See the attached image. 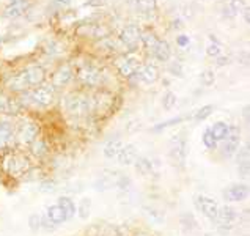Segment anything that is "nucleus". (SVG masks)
Returning a JSON list of instances; mask_svg holds the SVG:
<instances>
[{
	"label": "nucleus",
	"mask_w": 250,
	"mask_h": 236,
	"mask_svg": "<svg viewBox=\"0 0 250 236\" xmlns=\"http://www.w3.org/2000/svg\"><path fill=\"white\" fill-rule=\"evenodd\" d=\"M188 153H189V148H188V140L183 135H175L173 139L170 140V161L173 164L175 167H184L186 166V161H188Z\"/></svg>",
	"instance_id": "nucleus-1"
},
{
	"label": "nucleus",
	"mask_w": 250,
	"mask_h": 236,
	"mask_svg": "<svg viewBox=\"0 0 250 236\" xmlns=\"http://www.w3.org/2000/svg\"><path fill=\"white\" fill-rule=\"evenodd\" d=\"M28 167H30V164H28L27 156L21 153H11L5 156L3 159V170L10 176H22L24 173H27Z\"/></svg>",
	"instance_id": "nucleus-2"
},
{
	"label": "nucleus",
	"mask_w": 250,
	"mask_h": 236,
	"mask_svg": "<svg viewBox=\"0 0 250 236\" xmlns=\"http://www.w3.org/2000/svg\"><path fill=\"white\" fill-rule=\"evenodd\" d=\"M63 104H65V109L74 117H82V115H85V113H88L91 109L90 99L83 95H77V93L66 96Z\"/></svg>",
	"instance_id": "nucleus-3"
},
{
	"label": "nucleus",
	"mask_w": 250,
	"mask_h": 236,
	"mask_svg": "<svg viewBox=\"0 0 250 236\" xmlns=\"http://www.w3.org/2000/svg\"><path fill=\"white\" fill-rule=\"evenodd\" d=\"M38 134L40 128L37 123H33V121H22L16 131V139L22 145H32L38 139Z\"/></svg>",
	"instance_id": "nucleus-4"
},
{
	"label": "nucleus",
	"mask_w": 250,
	"mask_h": 236,
	"mask_svg": "<svg viewBox=\"0 0 250 236\" xmlns=\"http://www.w3.org/2000/svg\"><path fill=\"white\" fill-rule=\"evenodd\" d=\"M194 205L198 213H202L205 217H208L211 222H214L219 213V205L216 200H212L206 195H197L194 198Z\"/></svg>",
	"instance_id": "nucleus-5"
},
{
	"label": "nucleus",
	"mask_w": 250,
	"mask_h": 236,
	"mask_svg": "<svg viewBox=\"0 0 250 236\" xmlns=\"http://www.w3.org/2000/svg\"><path fill=\"white\" fill-rule=\"evenodd\" d=\"M54 87L52 85H40V87L35 88L32 93H28V98L30 101L37 106L41 107H47L54 103Z\"/></svg>",
	"instance_id": "nucleus-6"
},
{
	"label": "nucleus",
	"mask_w": 250,
	"mask_h": 236,
	"mask_svg": "<svg viewBox=\"0 0 250 236\" xmlns=\"http://www.w3.org/2000/svg\"><path fill=\"white\" fill-rule=\"evenodd\" d=\"M236 219H238L236 210L225 205V206H219V213H217L216 220H214V224L222 232H228L234 225V222H236Z\"/></svg>",
	"instance_id": "nucleus-7"
},
{
	"label": "nucleus",
	"mask_w": 250,
	"mask_h": 236,
	"mask_svg": "<svg viewBox=\"0 0 250 236\" xmlns=\"http://www.w3.org/2000/svg\"><path fill=\"white\" fill-rule=\"evenodd\" d=\"M224 148H222V156L225 159H230L234 154L238 153V150L241 147V132H239V128H230L228 131L227 139L224 140Z\"/></svg>",
	"instance_id": "nucleus-8"
},
{
	"label": "nucleus",
	"mask_w": 250,
	"mask_h": 236,
	"mask_svg": "<svg viewBox=\"0 0 250 236\" xmlns=\"http://www.w3.org/2000/svg\"><path fill=\"white\" fill-rule=\"evenodd\" d=\"M77 77H79L81 84L87 85V87H96V85H101V82H103L101 69H98L93 65H85L83 68H81Z\"/></svg>",
	"instance_id": "nucleus-9"
},
{
	"label": "nucleus",
	"mask_w": 250,
	"mask_h": 236,
	"mask_svg": "<svg viewBox=\"0 0 250 236\" xmlns=\"http://www.w3.org/2000/svg\"><path fill=\"white\" fill-rule=\"evenodd\" d=\"M140 38H142V32L137 25H127L125 27L123 30L120 33V40L121 43L126 46V49H129V51H135V49L139 47L140 44Z\"/></svg>",
	"instance_id": "nucleus-10"
},
{
	"label": "nucleus",
	"mask_w": 250,
	"mask_h": 236,
	"mask_svg": "<svg viewBox=\"0 0 250 236\" xmlns=\"http://www.w3.org/2000/svg\"><path fill=\"white\" fill-rule=\"evenodd\" d=\"M222 197L227 202H242V200H246L249 197V188L247 184L242 183L231 184L222 191Z\"/></svg>",
	"instance_id": "nucleus-11"
},
{
	"label": "nucleus",
	"mask_w": 250,
	"mask_h": 236,
	"mask_svg": "<svg viewBox=\"0 0 250 236\" xmlns=\"http://www.w3.org/2000/svg\"><path fill=\"white\" fill-rule=\"evenodd\" d=\"M140 60L135 57H123L117 62V69L121 76L125 77H132L137 74V71L140 69Z\"/></svg>",
	"instance_id": "nucleus-12"
},
{
	"label": "nucleus",
	"mask_w": 250,
	"mask_h": 236,
	"mask_svg": "<svg viewBox=\"0 0 250 236\" xmlns=\"http://www.w3.org/2000/svg\"><path fill=\"white\" fill-rule=\"evenodd\" d=\"M24 74H25L28 87H40V85H42L46 81V71L44 68L38 65L28 66L27 69H24Z\"/></svg>",
	"instance_id": "nucleus-13"
},
{
	"label": "nucleus",
	"mask_w": 250,
	"mask_h": 236,
	"mask_svg": "<svg viewBox=\"0 0 250 236\" xmlns=\"http://www.w3.org/2000/svg\"><path fill=\"white\" fill-rule=\"evenodd\" d=\"M73 76H74L73 68H71L68 63H65V65H62L54 73V76H52V87H65V85H68L71 82Z\"/></svg>",
	"instance_id": "nucleus-14"
},
{
	"label": "nucleus",
	"mask_w": 250,
	"mask_h": 236,
	"mask_svg": "<svg viewBox=\"0 0 250 236\" xmlns=\"http://www.w3.org/2000/svg\"><path fill=\"white\" fill-rule=\"evenodd\" d=\"M28 6H30L28 0H11V2L5 6L3 16L10 18V19L19 18V16H22V14L27 11Z\"/></svg>",
	"instance_id": "nucleus-15"
},
{
	"label": "nucleus",
	"mask_w": 250,
	"mask_h": 236,
	"mask_svg": "<svg viewBox=\"0 0 250 236\" xmlns=\"http://www.w3.org/2000/svg\"><path fill=\"white\" fill-rule=\"evenodd\" d=\"M135 76L139 77V81L142 84L151 85L159 79V69L156 65H151V63H149V65L140 66V69L137 71V74H135Z\"/></svg>",
	"instance_id": "nucleus-16"
},
{
	"label": "nucleus",
	"mask_w": 250,
	"mask_h": 236,
	"mask_svg": "<svg viewBox=\"0 0 250 236\" xmlns=\"http://www.w3.org/2000/svg\"><path fill=\"white\" fill-rule=\"evenodd\" d=\"M139 157V151L135 145H123V148L120 150V153L117 154V161L120 166H132L135 159Z\"/></svg>",
	"instance_id": "nucleus-17"
},
{
	"label": "nucleus",
	"mask_w": 250,
	"mask_h": 236,
	"mask_svg": "<svg viewBox=\"0 0 250 236\" xmlns=\"http://www.w3.org/2000/svg\"><path fill=\"white\" fill-rule=\"evenodd\" d=\"M132 5H134V10L144 18L154 16L156 10H158L156 0H132Z\"/></svg>",
	"instance_id": "nucleus-18"
},
{
	"label": "nucleus",
	"mask_w": 250,
	"mask_h": 236,
	"mask_svg": "<svg viewBox=\"0 0 250 236\" xmlns=\"http://www.w3.org/2000/svg\"><path fill=\"white\" fill-rule=\"evenodd\" d=\"M46 219L51 220L54 225H60L66 222V214L59 205H49L46 208Z\"/></svg>",
	"instance_id": "nucleus-19"
},
{
	"label": "nucleus",
	"mask_w": 250,
	"mask_h": 236,
	"mask_svg": "<svg viewBox=\"0 0 250 236\" xmlns=\"http://www.w3.org/2000/svg\"><path fill=\"white\" fill-rule=\"evenodd\" d=\"M123 145H125L123 140H121L120 137H112L104 144L103 153H104V156L107 157V159H115L117 154L120 153V150L123 148Z\"/></svg>",
	"instance_id": "nucleus-20"
},
{
	"label": "nucleus",
	"mask_w": 250,
	"mask_h": 236,
	"mask_svg": "<svg viewBox=\"0 0 250 236\" xmlns=\"http://www.w3.org/2000/svg\"><path fill=\"white\" fill-rule=\"evenodd\" d=\"M21 110V103L16 99H11L0 93V113H8V115H16Z\"/></svg>",
	"instance_id": "nucleus-21"
},
{
	"label": "nucleus",
	"mask_w": 250,
	"mask_h": 236,
	"mask_svg": "<svg viewBox=\"0 0 250 236\" xmlns=\"http://www.w3.org/2000/svg\"><path fill=\"white\" fill-rule=\"evenodd\" d=\"M6 87H8L11 91H25L27 88H30L27 84L24 71H21V73H18L16 76H13L10 81L6 82Z\"/></svg>",
	"instance_id": "nucleus-22"
},
{
	"label": "nucleus",
	"mask_w": 250,
	"mask_h": 236,
	"mask_svg": "<svg viewBox=\"0 0 250 236\" xmlns=\"http://www.w3.org/2000/svg\"><path fill=\"white\" fill-rule=\"evenodd\" d=\"M13 135H14L13 126L8 123V121H0V150L8 147Z\"/></svg>",
	"instance_id": "nucleus-23"
},
{
	"label": "nucleus",
	"mask_w": 250,
	"mask_h": 236,
	"mask_svg": "<svg viewBox=\"0 0 250 236\" xmlns=\"http://www.w3.org/2000/svg\"><path fill=\"white\" fill-rule=\"evenodd\" d=\"M153 55H154L159 62H168V60H170V57H171L170 44H168L167 41L159 40L158 46H156V49L153 51Z\"/></svg>",
	"instance_id": "nucleus-24"
},
{
	"label": "nucleus",
	"mask_w": 250,
	"mask_h": 236,
	"mask_svg": "<svg viewBox=\"0 0 250 236\" xmlns=\"http://www.w3.org/2000/svg\"><path fill=\"white\" fill-rule=\"evenodd\" d=\"M211 134L214 135V139H216L217 142L220 140H225L227 135H228V131H230V126H228L227 123H224V121H217V123H214L211 128H209Z\"/></svg>",
	"instance_id": "nucleus-25"
},
{
	"label": "nucleus",
	"mask_w": 250,
	"mask_h": 236,
	"mask_svg": "<svg viewBox=\"0 0 250 236\" xmlns=\"http://www.w3.org/2000/svg\"><path fill=\"white\" fill-rule=\"evenodd\" d=\"M132 166L135 167V172L140 175H149L153 173V164L151 161L148 159V157H142L139 156L137 159H135V162L132 164Z\"/></svg>",
	"instance_id": "nucleus-26"
},
{
	"label": "nucleus",
	"mask_w": 250,
	"mask_h": 236,
	"mask_svg": "<svg viewBox=\"0 0 250 236\" xmlns=\"http://www.w3.org/2000/svg\"><path fill=\"white\" fill-rule=\"evenodd\" d=\"M57 205H59L60 208L65 211L66 220L73 219L76 216V205H74V202L69 197H59V202H57Z\"/></svg>",
	"instance_id": "nucleus-27"
},
{
	"label": "nucleus",
	"mask_w": 250,
	"mask_h": 236,
	"mask_svg": "<svg viewBox=\"0 0 250 236\" xmlns=\"http://www.w3.org/2000/svg\"><path fill=\"white\" fill-rule=\"evenodd\" d=\"M76 213L82 220H87L90 217V213H91V198L90 197H82L81 202L77 203Z\"/></svg>",
	"instance_id": "nucleus-28"
},
{
	"label": "nucleus",
	"mask_w": 250,
	"mask_h": 236,
	"mask_svg": "<svg viewBox=\"0 0 250 236\" xmlns=\"http://www.w3.org/2000/svg\"><path fill=\"white\" fill-rule=\"evenodd\" d=\"M140 41L144 43V46L148 49L149 52H153L156 46H158V43H159V38L156 37V35L153 32H145V33H142V38Z\"/></svg>",
	"instance_id": "nucleus-29"
},
{
	"label": "nucleus",
	"mask_w": 250,
	"mask_h": 236,
	"mask_svg": "<svg viewBox=\"0 0 250 236\" xmlns=\"http://www.w3.org/2000/svg\"><path fill=\"white\" fill-rule=\"evenodd\" d=\"M30 147H32L30 150H32L33 156H37V157H42L47 153V145H46L44 139H41V137H38L37 140H35Z\"/></svg>",
	"instance_id": "nucleus-30"
},
{
	"label": "nucleus",
	"mask_w": 250,
	"mask_h": 236,
	"mask_svg": "<svg viewBox=\"0 0 250 236\" xmlns=\"http://www.w3.org/2000/svg\"><path fill=\"white\" fill-rule=\"evenodd\" d=\"M144 213H145V216L149 220H151L153 224H162L164 222V214H162V211L154 210V208H151V206H145Z\"/></svg>",
	"instance_id": "nucleus-31"
},
{
	"label": "nucleus",
	"mask_w": 250,
	"mask_h": 236,
	"mask_svg": "<svg viewBox=\"0 0 250 236\" xmlns=\"http://www.w3.org/2000/svg\"><path fill=\"white\" fill-rule=\"evenodd\" d=\"M181 121H184V117H173V118H170V120H167V121H162V123L156 125V126L153 128V131H154V132H161V131H164V129H167V128H171V126H175V125H180Z\"/></svg>",
	"instance_id": "nucleus-32"
},
{
	"label": "nucleus",
	"mask_w": 250,
	"mask_h": 236,
	"mask_svg": "<svg viewBox=\"0 0 250 236\" xmlns=\"http://www.w3.org/2000/svg\"><path fill=\"white\" fill-rule=\"evenodd\" d=\"M202 142H203V145L208 148V150H216L217 148V144H219V142L214 139V135L211 134L209 128L203 131V134H202Z\"/></svg>",
	"instance_id": "nucleus-33"
},
{
	"label": "nucleus",
	"mask_w": 250,
	"mask_h": 236,
	"mask_svg": "<svg viewBox=\"0 0 250 236\" xmlns=\"http://www.w3.org/2000/svg\"><path fill=\"white\" fill-rule=\"evenodd\" d=\"M162 106L166 110H171L176 106V95L173 91H166V95L162 96Z\"/></svg>",
	"instance_id": "nucleus-34"
},
{
	"label": "nucleus",
	"mask_w": 250,
	"mask_h": 236,
	"mask_svg": "<svg viewBox=\"0 0 250 236\" xmlns=\"http://www.w3.org/2000/svg\"><path fill=\"white\" fill-rule=\"evenodd\" d=\"M212 112H214V106H212V104L203 106V107H200V109L197 110V113H195L194 120H195V121H203V120L208 118Z\"/></svg>",
	"instance_id": "nucleus-35"
},
{
	"label": "nucleus",
	"mask_w": 250,
	"mask_h": 236,
	"mask_svg": "<svg viewBox=\"0 0 250 236\" xmlns=\"http://www.w3.org/2000/svg\"><path fill=\"white\" fill-rule=\"evenodd\" d=\"M200 79H202L203 85H206V87H211V85L214 84V81H216V74L212 73V69H205L202 76H200Z\"/></svg>",
	"instance_id": "nucleus-36"
},
{
	"label": "nucleus",
	"mask_w": 250,
	"mask_h": 236,
	"mask_svg": "<svg viewBox=\"0 0 250 236\" xmlns=\"http://www.w3.org/2000/svg\"><path fill=\"white\" fill-rule=\"evenodd\" d=\"M209 38L212 40V43L208 47H206V54H208L209 57H219L220 55V44L217 43V40L212 37V35H211Z\"/></svg>",
	"instance_id": "nucleus-37"
},
{
	"label": "nucleus",
	"mask_w": 250,
	"mask_h": 236,
	"mask_svg": "<svg viewBox=\"0 0 250 236\" xmlns=\"http://www.w3.org/2000/svg\"><path fill=\"white\" fill-rule=\"evenodd\" d=\"M28 227H30L33 232L40 230V228L42 227V217L40 216V214H32V216L28 217Z\"/></svg>",
	"instance_id": "nucleus-38"
},
{
	"label": "nucleus",
	"mask_w": 250,
	"mask_h": 236,
	"mask_svg": "<svg viewBox=\"0 0 250 236\" xmlns=\"http://www.w3.org/2000/svg\"><path fill=\"white\" fill-rule=\"evenodd\" d=\"M228 5L231 6L236 14L238 13H242V11H244V8H246V2H244V0H230V2H228Z\"/></svg>",
	"instance_id": "nucleus-39"
},
{
	"label": "nucleus",
	"mask_w": 250,
	"mask_h": 236,
	"mask_svg": "<svg viewBox=\"0 0 250 236\" xmlns=\"http://www.w3.org/2000/svg\"><path fill=\"white\" fill-rule=\"evenodd\" d=\"M176 43H178V46H180V47H186L190 43V40H189V37H186V35H178Z\"/></svg>",
	"instance_id": "nucleus-40"
},
{
	"label": "nucleus",
	"mask_w": 250,
	"mask_h": 236,
	"mask_svg": "<svg viewBox=\"0 0 250 236\" xmlns=\"http://www.w3.org/2000/svg\"><path fill=\"white\" fill-rule=\"evenodd\" d=\"M224 16L225 18H234V16H236V13H234V10L231 8L230 5H225L224 6Z\"/></svg>",
	"instance_id": "nucleus-41"
},
{
	"label": "nucleus",
	"mask_w": 250,
	"mask_h": 236,
	"mask_svg": "<svg viewBox=\"0 0 250 236\" xmlns=\"http://www.w3.org/2000/svg\"><path fill=\"white\" fill-rule=\"evenodd\" d=\"M216 59H217L216 63H217L219 66H224V65H228V63H230V60H228V57H220V55H219V57H216Z\"/></svg>",
	"instance_id": "nucleus-42"
},
{
	"label": "nucleus",
	"mask_w": 250,
	"mask_h": 236,
	"mask_svg": "<svg viewBox=\"0 0 250 236\" xmlns=\"http://www.w3.org/2000/svg\"><path fill=\"white\" fill-rule=\"evenodd\" d=\"M69 2H71V0H54V3L59 5V6H66Z\"/></svg>",
	"instance_id": "nucleus-43"
},
{
	"label": "nucleus",
	"mask_w": 250,
	"mask_h": 236,
	"mask_svg": "<svg viewBox=\"0 0 250 236\" xmlns=\"http://www.w3.org/2000/svg\"><path fill=\"white\" fill-rule=\"evenodd\" d=\"M244 19H246V22H249V8H244Z\"/></svg>",
	"instance_id": "nucleus-44"
}]
</instances>
